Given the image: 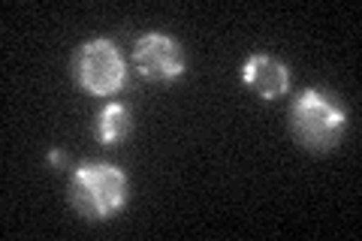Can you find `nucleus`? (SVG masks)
Here are the masks:
<instances>
[{
  "instance_id": "20e7f679",
  "label": "nucleus",
  "mask_w": 362,
  "mask_h": 241,
  "mask_svg": "<svg viewBox=\"0 0 362 241\" xmlns=\"http://www.w3.org/2000/svg\"><path fill=\"white\" fill-rule=\"evenodd\" d=\"M133 66L145 82L169 85L185 76L187 61H185V49H181V42L175 37L148 30L133 45Z\"/></svg>"
},
{
  "instance_id": "39448f33",
  "label": "nucleus",
  "mask_w": 362,
  "mask_h": 241,
  "mask_svg": "<svg viewBox=\"0 0 362 241\" xmlns=\"http://www.w3.org/2000/svg\"><path fill=\"white\" fill-rule=\"evenodd\" d=\"M242 82L259 100H278L290 90V70L272 54H251L242 64Z\"/></svg>"
},
{
  "instance_id": "423d86ee",
  "label": "nucleus",
  "mask_w": 362,
  "mask_h": 241,
  "mask_svg": "<svg viewBox=\"0 0 362 241\" xmlns=\"http://www.w3.org/2000/svg\"><path fill=\"white\" fill-rule=\"evenodd\" d=\"M133 130V114L124 102H109V106L100 109L97 121H94V133L103 145H118L130 136Z\"/></svg>"
},
{
  "instance_id": "f03ea898",
  "label": "nucleus",
  "mask_w": 362,
  "mask_h": 241,
  "mask_svg": "<svg viewBox=\"0 0 362 241\" xmlns=\"http://www.w3.org/2000/svg\"><path fill=\"white\" fill-rule=\"evenodd\" d=\"M130 196L124 169L112 163H82L70 178V202L85 221H109Z\"/></svg>"
},
{
  "instance_id": "0eeeda50",
  "label": "nucleus",
  "mask_w": 362,
  "mask_h": 241,
  "mask_svg": "<svg viewBox=\"0 0 362 241\" xmlns=\"http://www.w3.org/2000/svg\"><path fill=\"white\" fill-rule=\"evenodd\" d=\"M49 163H52V166H64V163H66V157H64L61 151H52V154H49Z\"/></svg>"
},
{
  "instance_id": "f257e3e1",
  "label": "nucleus",
  "mask_w": 362,
  "mask_h": 241,
  "mask_svg": "<svg viewBox=\"0 0 362 241\" xmlns=\"http://www.w3.org/2000/svg\"><path fill=\"white\" fill-rule=\"evenodd\" d=\"M290 130L308 151H332L347 133V112L332 94L305 88L290 106Z\"/></svg>"
},
{
  "instance_id": "7ed1b4c3",
  "label": "nucleus",
  "mask_w": 362,
  "mask_h": 241,
  "mask_svg": "<svg viewBox=\"0 0 362 241\" xmlns=\"http://www.w3.org/2000/svg\"><path fill=\"white\" fill-rule=\"evenodd\" d=\"M73 76L90 97H115L127 85V61L112 40L97 37L76 49Z\"/></svg>"
}]
</instances>
